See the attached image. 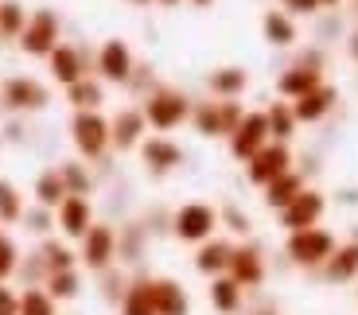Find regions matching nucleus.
I'll return each mask as SVG.
<instances>
[{
  "label": "nucleus",
  "instance_id": "c9c22d12",
  "mask_svg": "<svg viewBox=\"0 0 358 315\" xmlns=\"http://www.w3.org/2000/svg\"><path fill=\"white\" fill-rule=\"evenodd\" d=\"M218 222H222V230H230L234 242H245V237H253V218H250V210H242L238 203H226V207H218Z\"/></svg>",
  "mask_w": 358,
  "mask_h": 315
},
{
  "label": "nucleus",
  "instance_id": "423d86ee",
  "mask_svg": "<svg viewBox=\"0 0 358 315\" xmlns=\"http://www.w3.org/2000/svg\"><path fill=\"white\" fill-rule=\"evenodd\" d=\"M59 43H63V20H59L55 8H36L31 16H27L24 36L16 39V47L27 54V59H47Z\"/></svg>",
  "mask_w": 358,
  "mask_h": 315
},
{
  "label": "nucleus",
  "instance_id": "9b49d317",
  "mask_svg": "<svg viewBox=\"0 0 358 315\" xmlns=\"http://www.w3.org/2000/svg\"><path fill=\"white\" fill-rule=\"evenodd\" d=\"M245 168V180H250V187H268L273 180H280L285 171L296 168V156H292V145H280V140H268L265 148H261L257 156H250V160L242 163Z\"/></svg>",
  "mask_w": 358,
  "mask_h": 315
},
{
  "label": "nucleus",
  "instance_id": "7ed1b4c3",
  "mask_svg": "<svg viewBox=\"0 0 358 315\" xmlns=\"http://www.w3.org/2000/svg\"><path fill=\"white\" fill-rule=\"evenodd\" d=\"M222 230V222H218V207L215 203H203V198H187V203H179L176 210H171V237L183 245H203L210 242V237Z\"/></svg>",
  "mask_w": 358,
  "mask_h": 315
},
{
  "label": "nucleus",
  "instance_id": "9d476101",
  "mask_svg": "<svg viewBox=\"0 0 358 315\" xmlns=\"http://www.w3.org/2000/svg\"><path fill=\"white\" fill-rule=\"evenodd\" d=\"M133 71H136V54L121 36L106 39V43L94 51V74H98L106 86H129Z\"/></svg>",
  "mask_w": 358,
  "mask_h": 315
},
{
  "label": "nucleus",
  "instance_id": "a211bd4d",
  "mask_svg": "<svg viewBox=\"0 0 358 315\" xmlns=\"http://www.w3.org/2000/svg\"><path fill=\"white\" fill-rule=\"evenodd\" d=\"M315 277H320L327 288H355V280H358V242L355 237L335 245V253L323 261V269L315 272Z\"/></svg>",
  "mask_w": 358,
  "mask_h": 315
},
{
  "label": "nucleus",
  "instance_id": "20e7f679",
  "mask_svg": "<svg viewBox=\"0 0 358 315\" xmlns=\"http://www.w3.org/2000/svg\"><path fill=\"white\" fill-rule=\"evenodd\" d=\"M242 117H245V105L238 98H203V101H195L187 125L203 140H226L234 129L242 125Z\"/></svg>",
  "mask_w": 358,
  "mask_h": 315
},
{
  "label": "nucleus",
  "instance_id": "6e6d98bb",
  "mask_svg": "<svg viewBox=\"0 0 358 315\" xmlns=\"http://www.w3.org/2000/svg\"><path fill=\"white\" fill-rule=\"evenodd\" d=\"M355 90H358V74H355Z\"/></svg>",
  "mask_w": 358,
  "mask_h": 315
},
{
  "label": "nucleus",
  "instance_id": "473e14b6",
  "mask_svg": "<svg viewBox=\"0 0 358 315\" xmlns=\"http://www.w3.org/2000/svg\"><path fill=\"white\" fill-rule=\"evenodd\" d=\"M66 198V183L63 175H59V168H47L36 175V183H31V203H39V207L55 210L59 203Z\"/></svg>",
  "mask_w": 358,
  "mask_h": 315
},
{
  "label": "nucleus",
  "instance_id": "c03bdc74",
  "mask_svg": "<svg viewBox=\"0 0 358 315\" xmlns=\"http://www.w3.org/2000/svg\"><path fill=\"white\" fill-rule=\"evenodd\" d=\"M343 51H347V59L358 66V24H350V31L343 36Z\"/></svg>",
  "mask_w": 358,
  "mask_h": 315
},
{
  "label": "nucleus",
  "instance_id": "5fc2aeb1",
  "mask_svg": "<svg viewBox=\"0 0 358 315\" xmlns=\"http://www.w3.org/2000/svg\"><path fill=\"white\" fill-rule=\"evenodd\" d=\"M347 4H350V8H355V4H358V0H347Z\"/></svg>",
  "mask_w": 358,
  "mask_h": 315
},
{
  "label": "nucleus",
  "instance_id": "5701e85b",
  "mask_svg": "<svg viewBox=\"0 0 358 315\" xmlns=\"http://www.w3.org/2000/svg\"><path fill=\"white\" fill-rule=\"evenodd\" d=\"M152 300H156V315H191V292L183 280L176 277H152Z\"/></svg>",
  "mask_w": 358,
  "mask_h": 315
},
{
  "label": "nucleus",
  "instance_id": "c756f323",
  "mask_svg": "<svg viewBox=\"0 0 358 315\" xmlns=\"http://www.w3.org/2000/svg\"><path fill=\"white\" fill-rule=\"evenodd\" d=\"M265 121H268V136L280 140V145H292L296 136H300V121H296V113H292V101H285V98L268 101Z\"/></svg>",
  "mask_w": 358,
  "mask_h": 315
},
{
  "label": "nucleus",
  "instance_id": "a18cd8bd",
  "mask_svg": "<svg viewBox=\"0 0 358 315\" xmlns=\"http://www.w3.org/2000/svg\"><path fill=\"white\" fill-rule=\"evenodd\" d=\"M245 315H280V307L277 304H253V307H245Z\"/></svg>",
  "mask_w": 358,
  "mask_h": 315
},
{
  "label": "nucleus",
  "instance_id": "f704fd0d",
  "mask_svg": "<svg viewBox=\"0 0 358 315\" xmlns=\"http://www.w3.org/2000/svg\"><path fill=\"white\" fill-rule=\"evenodd\" d=\"M24 210H27L24 191L12 180H0V226H20L24 222Z\"/></svg>",
  "mask_w": 358,
  "mask_h": 315
},
{
  "label": "nucleus",
  "instance_id": "c85d7f7f",
  "mask_svg": "<svg viewBox=\"0 0 358 315\" xmlns=\"http://www.w3.org/2000/svg\"><path fill=\"white\" fill-rule=\"evenodd\" d=\"M117 315H156V300H152V277L133 272L125 296L117 304Z\"/></svg>",
  "mask_w": 358,
  "mask_h": 315
},
{
  "label": "nucleus",
  "instance_id": "f8f14e48",
  "mask_svg": "<svg viewBox=\"0 0 358 315\" xmlns=\"http://www.w3.org/2000/svg\"><path fill=\"white\" fill-rule=\"evenodd\" d=\"M136 156H141L144 171L156 175V180H164V175L179 171V168H183V160H187L183 145H179L176 136H164V133H148V136H144L141 148H136Z\"/></svg>",
  "mask_w": 358,
  "mask_h": 315
},
{
  "label": "nucleus",
  "instance_id": "e433bc0d",
  "mask_svg": "<svg viewBox=\"0 0 358 315\" xmlns=\"http://www.w3.org/2000/svg\"><path fill=\"white\" fill-rule=\"evenodd\" d=\"M20 315H59V300L36 284V288H20Z\"/></svg>",
  "mask_w": 358,
  "mask_h": 315
},
{
  "label": "nucleus",
  "instance_id": "dca6fc26",
  "mask_svg": "<svg viewBox=\"0 0 358 315\" xmlns=\"http://www.w3.org/2000/svg\"><path fill=\"white\" fill-rule=\"evenodd\" d=\"M273 136H268V121H265V109H245L242 125L234 129L230 136H226V148H230V156L238 163H245L250 156H257L261 148L268 145Z\"/></svg>",
  "mask_w": 358,
  "mask_h": 315
},
{
  "label": "nucleus",
  "instance_id": "37998d69",
  "mask_svg": "<svg viewBox=\"0 0 358 315\" xmlns=\"http://www.w3.org/2000/svg\"><path fill=\"white\" fill-rule=\"evenodd\" d=\"M0 315H20V288L16 284H0Z\"/></svg>",
  "mask_w": 358,
  "mask_h": 315
},
{
  "label": "nucleus",
  "instance_id": "49530a36",
  "mask_svg": "<svg viewBox=\"0 0 358 315\" xmlns=\"http://www.w3.org/2000/svg\"><path fill=\"white\" fill-rule=\"evenodd\" d=\"M339 203H343V207H358V187H343L339 191Z\"/></svg>",
  "mask_w": 358,
  "mask_h": 315
},
{
  "label": "nucleus",
  "instance_id": "4be33fe9",
  "mask_svg": "<svg viewBox=\"0 0 358 315\" xmlns=\"http://www.w3.org/2000/svg\"><path fill=\"white\" fill-rule=\"evenodd\" d=\"M245 300H250V292L238 280H230V277L206 280V304H210L215 315H245Z\"/></svg>",
  "mask_w": 358,
  "mask_h": 315
},
{
  "label": "nucleus",
  "instance_id": "7c9ffc66",
  "mask_svg": "<svg viewBox=\"0 0 358 315\" xmlns=\"http://www.w3.org/2000/svg\"><path fill=\"white\" fill-rule=\"evenodd\" d=\"M66 105H71V113H86V109H101L106 105V82L98 78V74H86V78H78L74 86H66Z\"/></svg>",
  "mask_w": 358,
  "mask_h": 315
},
{
  "label": "nucleus",
  "instance_id": "4c0bfd02",
  "mask_svg": "<svg viewBox=\"0 0 358 315\" xmlns=\"http://www.w3.org/2000/svg\"><path fill=\"white\" fill-rule=\"evenodd\" d=\"M31 12L20 4V0H0V39H20L27 27Z\"/></svg>",
  "mask_w": 358,
  "mask_h": 315
},
{
  "label": "nucleus",
  "instance_id": "bb28decb",
  "mask_svg": "<svg viewBox=\"0 0 358 315\" xmlns=\"http://www.w3.org/2000/svg\"><path fill=\"white\" fill-rule=\"evenodd\" d=\"M36 257H39V265H43L47 277H51V272H63V269H82V265H78V249H74L66 237H59V234L43 237V242L36 245Z\"/></svg>",
  "mask_w": 358,
  "mask_h": 315
},
{
  "label": "nucleus",
  "instance_id": "b1692460",
  "mask_svg": "<svg viewBox=\"0 0 358 315\" xmlns=\"http://www.w3.org/2000/svg\"><path fill=\"white\" fill-rule=\"evenodd\" d=\"M261 39H265L268 47H277V51H292V47L300 43V24H296L285 8H268L265 16H261Z\"/></svg>",
  "mask_w": 358,
  "mask_h": 315
},
{
  "label": "nucleus",
  "instance_id": "393cba45",
  "mask_svg": "<svg viewBox=\"0 0 358 315\" xmlns=\"http://www.w3.org/2000/svg\"><path fill=\"white\" fill-rule=\"evenodd\" d=\"M304 187H308V171L304 168H292V171H285L280 180H273L268 187H261V203H265L273 214H280V210H285Z\"/></svg>",
  "mask_w": 358,
  "mask_h": 315
},
{
  "label": "nucleus",
  "instance_id": "cd10ccee",
  "mask_svg": "<svg viewBox=\"0 0 358 315\" xmlns=\"http://www.w3.org/2000/svg\"><path fill=\"white\" fill-rule=\"evenodd\" d=\"M148 230L144 222H129L125 230H117V265L121 269H136L144 261V253H148Z\"/></svg>",
  "mask_w": 358,
  "mask_h": 315
},
{
  "label": "nucleus",
  "instance_id": "de8ad7c7",
  "mask_svg": "<svg viewBox=\"0 0 358 315\" xmlns=\"http://www.w3.org/2000/svg\"><path fill=\"white\" fill-rule=\"evenodd\" d=\"M347 0H320V12H343Z\"/></svg>",
  "mask_w": 358,
  "mask_h": 315
},
{
  "label": "nucleus",
  "instance_id": "f257e3e1",
  "mask_svg": "<svg viewBox=\"0 0 358 315\" xmlns=\"http://www.w3.org/2000/svg\"><path fill=\"white\" fill-rule=\"evenodd\" d=\"M191 109H195V101L179 90V86H164V82L148 94V98H141V113H144V121H148V129H152V133H164V136H171L176 129L187 125Z\"/></svg>",
  "mask_w": 358,
  "mask_h": 315
},
{
  "label": "nucleus",
  "instance_id": "0eeeda50",
  "mask_svg": "<svg viewBox=\"0 0 358 315\" xmlns=\"http://www.w3.org/2000/svg\"><path fill=\"white\" fill-rule=\"evenodd\" d=\"M327 210H331V198L323 195L320 187H312L308 183L300 195L288 203L285 210L277 214V226L285 230V234H296V230H312V226H323V218H327Z\"/></svg>",
  "mask_w": 358,
  "mask_h": 315
},
{
  "label": "nucleus",
  "instance_id": "72a5a7b5",
  "mask_svg": "<svg viewBox=\"0 0 358 315\" xmlns=\"http://www.w3.org/2000/svg\"><path fill=\"white\" fill-rule=\"evenodd\" d=\"M43 288L51 292L59 304H71V300H78L82 292H86V277H82V269H63V272H51V277L43 280Z\"/></svg>",
  "mask_w": 358,
  "mask_h": 315
},
{
  "label": "nucleus",
  "instance_id": "a19ab883",
  "mask_svg": "<svg viewBox=\"0 0 358 315\" xmlns=\"http://www.w3.org/2000/svg\"><path fill=\"white\" fill-rule=\"evenodd\" d=\"M20 261H24V253H20L16 237H8L4 230H0V284H8V280L16 277Z\"/></svg>",
  "mask_w": 358,
  "mask_h": 315
},
{
  "label": "nucleus",
  "instance_id": "2eb2a0df",
  "mask_svg": "<svg viewBox=\"0 0 358 315\" xmlns=\"http://www.w3.org/2000/svg\"><path fill=\"white\" fill-rule=\"evenodd\" d=\"M94 222H98V214H94V198H86V195H66L63 203L55 207V234L66 237L71 245H78Z\"/></svg>",
  "mask_w": 358,
  "mask_h": 315
},
{
  "label": "nucleus",
  "instance_id": "1a4fd4ad",
  "mask_svg": "<svg viewBox=\"0 0 358 315\" xmlns=\"http://www.w3.org/2000/svg\"><path fill=\"white\" fill-rule=\"evenodd\" d=\"M78 265L86 272H106V269H113L117 265V226H109V222H94L86 230V237H82L78 245Z\"/></svg>",
  "mask_w": 358,
  "mask_h": 315
},
{
  "label": "nucleus",
  "instance_id": "f3484780",
  "mask_svg": "<svg viewBox=\"0 0 358 315\" xmlns=\"http://www.w3.org/2000/svg\"><path fill=\"white\" fill-rule=\"evenodd\" d=\"M152 133L148 129V121H144V113H141V105H121L109 117V145H113V152H136L141 148V140Z\"/></svg>",
  "mask_w": 358,
  "mask_h": 315
},
{
  "label": "nucleus",
  "instance_id": "ea45409f",
  "mask_svg": "<svg viewBox=\"0 0 358 315\" xmlns=\"http://www.w3.org/2000/svg\"><path fill=\"white\" fill-rule=\"evenodd\" d=\"M27 230V234L36 237V242H43V237L55 234V210L39 207V203H31V207L24 210V222H20Z\"/></svg>",
  "mask_w": 358,
  "mask_h": 315
},
{
  "label": "nucleus",
  "instance_id": "a878e982",
  "mask_svg": "<svg viewBox=\"0 0 358 315\" xmlns=\"http://www.w3.org/2000/svg\"><path fill=\"white\" fill-rule=\"evenodd\" d=\"M206 90H210V98H245V90H250V71L238 63L230 66H215V71L206 74Z\"/></svg>",
  "mask_w": 358,
  "mask_h": 315
},
{
  "label": "nucleus",
  "instance_id": "3c124183",
  "mask_svg": "<svg viewBox=\"0 0 358 315\" xmlns=\"http://www.w3.org/2000/svg\"><path fill=\"white\" fill-rule=\"evenodd\" d=\"M152 4H160V8H176V4H183V0H152Z\"/></svg>",
  "mask_w": 358,
  "mask_h": 315
},
{
  "label": "nucleus",
  "instance_id": "ddd939ff",
  "mask_svg": "<svg viewBox=\"0 0 358 315\" xmlns=\"http://www.w3.org/2000/svg\"><path fill=\"white\" fill-rule=\"evenodd\" d=\"M226 277L238 280L245 292L265 288V280H268V257H265V249H261L253 237L238 242V245H234V257H230V269H226Z\"/></svg>",
  "mask_w": 358,
  "mask_h": 315
},
{
  "label": "nucleus",
  "instance_id": "6e6552de",
  "mask_svg": "<svg viewBox=\"0 0 358 315\" xmlns=\"http://www.w3.org/2000/svg\"><path fill=\"white\" fill-rule=\"evenodd\" d=\"M0 105L8 113H43L51 105V90L31 74H8L0 82Z\"/></svg>",
  "mask_w": 358,
  "mask_h": 315
},
{
  "label": "nucleus",
  "instance_id": "79ce46f5",
  "mask_svg": "<svg viewBox=\"0 0 358 315\" xmlns=\"http://www.w3.org/2000/svg\"><path fill=\"white\" fill-rule=\"evenodd\" d=\"M277 8H285L292 20H312L320 16V0H277Z\"/></svg>",
  "mask_w": 358,
  "mask_h": 315
},
{
  "label": "nucleus",
  "instance_id": "f03ea898",
  "mask_svg": "<svg viewBox=\"0 0 358 315\" xmlns=\"http://www.w3.org/2000/svg\"><path fill=\"white\" fill-rule=\"evenodd\" d=\"M343 237L327 226H312V230H296V234H285V261L300 272H320L323 261L335 253Z\"/></svg>",
  "mask_w": 358,
  "mask_h": 315
},
{
  "label": "nucleus",
  "instance_id": "09e8293b",
  "mask_svg": "<svg viewBox=\"0 0 358 315\" xmlns=\"http://www.w3.org/2000/svg\"><path fill=\"white\" fill-rule=\"evenodd\" d=\"M125 4H133V8H152V0H125Z\"/></svg>",
  "mask_w": 358,
  "mask_h": 315
},
{
  "label": "nucleus",
  "instance_id": "412c9836",
  "mask_svg": "<svg viewBox=\"0 0 358 315\" xmlns=\"http://www.w3.org/2000/svg\"><path fill=\"white\" fill-rule=\"evenodd\" d=\"M335 109H339V86L335 82H323V86H315L300 101H292V113L300 125H320V121L331 117Z\"/></svg>",
  "mask_w": 358,
  "mask_h": 315
},
{
  "label": "nucleus",
  "instance_id": "4468645a",
  "mask_svg": "<svg viewBox=\"0 0 358 315\" xmlns=\"http://www.w3.org/2000/svg\"><path fill=\"white\" fill-rule=\"evenodd\" d=\"M47 63V74H51V82L55 86H74L78 78H86V74H94V54L86 51V47H78V43H59L51 54L43 59Z\"/></svg>",
  "mask_w": 358,
  "mask_h": 315
},
{
  "label": "nucleus",
  "instance_id": "aec40b11",
  "mask_svg": "<svg viewBox=\"0 0 358 315\" xmlns=\"http://www.w3.org/2000/svg\"><path fill=\"white\" fill-rule=\"evenodd\" d=\"M327 82V71H320V66H308V63H288L285 71L277 74V98L285 101H300L304 94H312L315 86H323Z\"/></svg>",
  "mask_w": 358,
  "mask_h": 315
},
{
  "label": "nucleus",
  "instance_id": "864d4df0",
  "mask_svg": "<svg viewBox=\"0 0 358 315\" xmlns=\"http://www.w3.org/2000/svg\"><path fill=\"white\" fill-rule=\"evenodd\" d=\"M355 304H358V280H355Z\"/></svg>",
  "mask_w": 358,
  "mask_h": 315
},
{
  "label": "nucleus",
  "instance_id": "58836bf2",
  "mask_svg": "<svg viewBox=\"0 0 358 315\" xmlns=\"http://www.w3.org/2000/svg\"><path fill=\"white\" fill-rule=\"evenodd\" d=\"M129 280H133V272L121 269V265H113V269L98 272V292H101V300L117 307V304H121V296H125V288H129Z\"/></svg>",
  "mask_w": 358,
  "mask_h": 315
},
{
  "label": "nucleus",
  "instance_id": "8fccbe9b",
  "mask_svg": "<svg viewBox=\"0 0 358 315\" xmlns=\"http://www.w3.org/2000/svg\"><path fill=\"white\" fill-rule=\"evenodd\" d=\"M191 8H210V4H215V0H187Z\"/></svg>",
  "mask_w": 358,
  "mask_h": 315
},
{
  "label": "nucleus",
  "instance_id": "603ef678",
  "mask_svg": "<svg viewBox=\"0 0 358 315\" xmlns=\"http://www.w3.org/2000/svg\"><path fill=\"white\" fill-rule=\"evenodd\" d=\"M350 20H355V24H358V4H355V8H350Z\"/></svg>",
  "mask_w": 358,
  "mask_h": 315
},
{
  "label": "nucleus",
  "instance_id": "39448f33",
  "mask_svg": "<svg viewBox=\"0 0 358 315\" xmlns=\"http://www.w3.org/2000/svg\"><path fill=\"white\" fill-rule=\"evenodd\" d=\"M71 145L78 152V160L101 163L113 145H109V117L101 109H86V113H71Z\"/></svg>",
  "mask_w": 358,
  "mask_h": 315
},
{
  "label": "nucleus",
  "instance_id": "6ab92c4d",
  "mask_svg": "<svg viewBox=\"0 0 358 315\" xmlns=\"http://www.w3.org/2000/svg\"><path fill=\"white\" fill-rule=\"evenodd\" d=\"M234 237L226 234H215L210 242L195 245V257H191V269L199 272V277L215 280V277H226V269H230V257H234Z\"/></svg>",
  "mask_w": 358,
  "mask_h": 315
},
{
  "label": "nucleus",
  "instance_id": "2f4dec72",
  "mask_svg": "<svg viewBox=\"0 0 358 315\" xmlns=\"http://www.w3.org/2000/svg\"><path fill=\"white\" fill-rule=\"evenodd\" d=\"M59 168V175H63L66 183V195H94L98 191V175H94V168H90L86 160H63V163H55Z\"/></svg>",
  "mask_w": 358,
  "mask_h": 315
}]
</instances>
